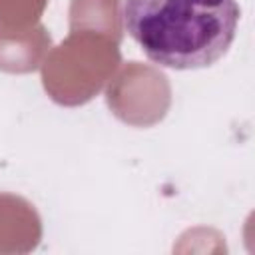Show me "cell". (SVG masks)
Masks as SVG:
<instances>
[{"label":"cell","mask_w":255,"mask_h":255,"mask_svg":"<svg viewBox=\"0 0 255 255\" xmlns=\"http://www.w3.org/2000/svg\"><path fill=\"white\" fill-rule=\"evenodd\" d=\"M241 8L237 0H124L126 32L143 54L173 70L215 64L231 48Z\"/></svg>","instance_id":"6da1fadb"}]
</instances>
